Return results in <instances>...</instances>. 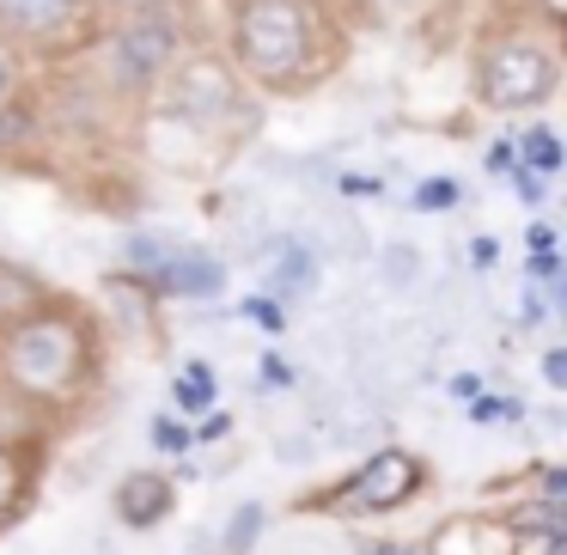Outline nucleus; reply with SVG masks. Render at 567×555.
Here are the masks:
<instances>
[{
  "label": "nucleus",
  "mask_w": 567,
  "mask_h": 555,
  "mask_svg": "<svg viewBox=\"0 0 567 555\" xmlns=\"http://www.w3.org/2000/svg\"><path fill=\"white\" fill-rule=\"evenodd\" d=\"M220 55L257 99H306L348 62L336 0H233Z\"/></svg>",
  "instance_id": "f257e3e1"
},
{
  "label": "nucleus",
  "mask_w": 567,
  "mask_h": 555,
  "mask_svg": "<svg viewBox=\"0 0 567 555\" xmlns=\"http://www.w3.org/2000/svg\"><path fill=\"white\" fill-rule=\"evenodd\" d=\"M104 379V323L92 306L50 294L31 318L0 330V391L25 397L38 415L62 421L92 403Z\"/></svg>",
  "instance_id": "f03ea898"
},
{
  "label": "nucleus",
  "mask_w": 567,
  "mask_h": 555,
  "mask_svg": "<svg viewBox=\"0 0 567 555\" xmlns=\"http://www.w3.org/2000/svg\"><path fill=\"white\" fill-rule=\"evenodd\" d=\"M470 86L476 104L494 116H537L561 92V25H543L530 13H506L476 38Z\"/></svg>",
  "instance_id": "7ed1b4c3"
},
{
  "label": "nucleus",
  "mask_w": 567,
  "mask_h": 555,
  "mask_svg": "<svg viewBox=\"0 0 567 555\" xmlns=\"http://www.w3.org/2000/svg\"><path fill=\"white\" fill-rule=\"evenodd\" d=\"M189 50H196V38H189V7L99 19L86 50H80V74L99 80L116 104L141 111V104H153V92L165 86V74H172Z\"/></svg>",
  "instance_id": "20e7f679"
},
{
  "label": "nucleus",
  "mask_w": 567,
  "mask_h": 555,
  "mask_svg": "<svg viewBox=\"0 0 567 555\" xmlns=\"http://www.w3.org/2000/svg\"><path fill=\"white\" fill-rule=\"evenodd\" d=\"M153 111L184 123L189 135H202V141H226V147L257 135V123H262L257 92L226 68L220 50H189L184 62L165 74V86L153 92Z\"/></svg>",
  "instance_id": "39448f33"
},
{
  "label": "nucleus",
  "mask_w": 567,
  "mask_h": 555,
  "mask_svg": "<svg viewBox=\"0 0 567 555\" xmlns=\"http://www.w3.org/2000/svg\"><path fill=\"white\" fill-rule=\"evenodd\" d=\"M421 489H427V458L409 452V445H379L354 476H342L323 494V506H330V513H348V518H379V513L409 506Z\"/></svg>",
  "instance_id": "423d86ee"
},
{
  "label": "nucleus",
  "mask_w": 567,
  "mask_h": 555,
  "mask_svg": "<svg viewBox=\"0 0 567 555\" xmlns=\"http://www.w3.org/2000/svg\"><path fill=\"white\" fill-rule=\"evenodd\" d=\"M99 25L92 0H0V43H13L19 55H43V62H62L80 55Z\"/></svg>",
  "instance_id": "0eeeda50"
},
{
  "label": "nucleus",
  "mask_w": 567,
  "mask_h": 555,
  "mask_svg": "<svg viewBox=\"0 0 567 555\" xmlns=\"http://www.w3.org/2000/svg\"><path fill=\"white\" fill-rule=\"evenodd\" d=\"M172 513H177V476H165V470H128L116 482V518L128 531H159Z\"/></svg>",
  "instance_id": "6e6552de"
},
{
  "label": "nucleus",
  "mask_w": 567,
  "mask_h": 555,
  "mask_svg": "<svg viewBox=\"0 0 567 555\" xmlns=\"http://www.w3.org/2000/svg\"><path fill=\"white\" fill-rule=\"evenodd\" d=\"M43 147H50V111H43V86L25 80L0 104V160H31Z\"/></svg>",
  "instance_id": "1a4fd4ad"
},
{
  "label": "nucleus",
  "mask_w": 567,
  "mask_h": 555,
  "mask_svg": "<svg viewBox=\"0 0 567 555\" xmlns=\"http://www.w3.org/2000/svg\"><path fill=\"white\" fill-rule=\"evenodd\" d=\"M147 287L159 299H214L226 287V263L214 257V250H202V245H177Z\"/></svg>",
  "instance_id": "9d476101"
},
{
  "label": "nucleus",
  "mask_w": 567,
  "mask_h": 555,
  "mask_svg": "<svg viewBox=\"0 0 567 555\" xmlns=\"http://www.w3.org/2000/svg\"><path fill=\"white\" fill-rule=\"evenodd\" d=\"M43 482V445H7L0 440V531H13L31 513Z\"/></svg>",
  "instance_id": "9b49d317"
},
{
  "label": "nucleus",
  "mask_w": 567,
  "mask_h": 555,
  "mask_svg": "<svg viewBox=\"0 0 567 555\" xmlns=\"http://www.w3.org/2000/svg\"><path fill=\"white\" fill-rule=\"evenodd\" d=\"M43 299H50V281H43L31 263L0 257V330H7V323H19V318H31Z\"/></svg>",
  "instance_id": "f8f14e48"
},
{
  "label": "nucleus",
  "mask_w": 567,
  "mask_h": 555,
  "mask_svg": "<svg viewBox=\"0 0 567 555\" xmlns=\"http://www.w3.org/2000/svg\"><path fill=\"white\" fill-rule=\"evenodd\" d=\"M275 263H269V287H262V294L269 299H293V294H306L311 287V275H318V250L306 245V238H275Z\"/></svg>",
  "instance_id": "ddd939ff"
},
{
  "label": "nucleus",
  "mask_w": 567,
  "mask_h": 555,
  "mask_svg": "<svg viewBox=\"0 0 567 555\" xmlns=\"http://www.w3.org/2000/svg\"><path fill=\"white\" fill-rule=\"evenodd\" d=\"M214 397H220V384H214V367H202V360H184L172 379V403L177 415H208Z\"/></svg>",
  "instance_id": "4468645a"
},
{
  "label": "nucleus",
  "mask_w": 567,
  "mask_h": 555,
  "mask_svg": "<svg viewBox=\"0 0 567 555\" xmlns=\"http://www.w3.org/2000/svg\"><path fill=\"white\" fill-rule=\"evenodd\" d=\"M513 153H518V165H530L537 177H555L567 165V147H561V135H555L549 123H530L525 135L513 141Z\"/></svg>",
  "instance_id": "2eb2a0df"
},
{
  "label": "nucleus",
  "mask_w": 567,
  "mask_h": 555,
  "mask_svg": "<svg viewBox=\"0 0 567 555\" xmlns=\"http://www.w3.org/2000/svg\"><path fill=\"white\" fill-rule=\"evenodd\" d=\"M172 250H177L172 233H128V238H123V269L135 275L141 287H147L153 275L165 269V257H172Z\"/></svg>",
  "instance_id": "dca6fc26"
},
{
  "label": "nucleus",
  "mask_w": 567,
  "mask_h": 555,
  "mask_svg": "<svg viewBox=\"0 0 567 555\" xmlns=\"http://www.w3.org/2000/svg\"><path fill=\"white\" fill-rule=\"evenodd\" d=\"M262 525H269V506H262V501L233 506V518H226V543H220V549H226V555H250V549H257V537H262Z\"/></svg>",
  "instance_id": "f3484780"
},
{
  "label": "nucleus",
  "mask_w": 567,
  "mask_h": 555,
  "mask_svg": "<svg viewBox=\"0 0 567 555\" xmlns=\"http://www.w3.org/2000/svg\"><path fill=\"white\" fill-rule=\"evenodd\" d=\"M147 440H153V452H159V458H189V452H196V433H189L184 415H153Z\"/></svg>",
  "instance_id": "a211bd4d"
},
{
  "label": "nucleus",
  "mask_w": 567,
  "mask_h": 555,
  "mask_svg": "<svg viewBox=\"0 0 567 555\" xmlns=\"http://www.w3.org/2000/svg\"><path fill=\"white\" fill-rule=\"evenodd\" d=\"M409 208H415V214H445V208H457V177H421V184L409 189Z\"/></svg>",
  "instance_id": "6ab92c4d"
},
{
  "label": "nucleus",
  "mask_w": 567,
  "mask_h": 555,
  "mask_svg": "<svg viewBox=\"0 0 567 555\" xmlns=\"http://www.w3.org/2000/svg\"><path fill=\"white\" fill-rule=\"evenodd\" d=\"M506 184H513V196L525 202V208H543V202H549V177H537L530 165H518V160H513V172H506Z\"/></svg>",
  "instance_id": "aec40b11"
},
{
  "label": "nucleus",
  "mask_w": 567,
  "mask_h": 555,
  "mask_svg": "<svg viewBox=\"0 0 567 555\" xmlns=\"http://www.w3.org/2000/svg\"><path fill=\"white\" fill-rule=\"evenodd\" d=\"M238 311H245L250 323H262L269 336H281V330H287V306H281V299H269V294H250Z\"/></svg>",
  "instance_id": "412c9836"
},
{
  "label": "nucleus",
  "mask_w": 567,
  "mask_h": 555,
  "mask_svg": "<svg viewBox=\"0 0 567 555\" xmlns=\"http://www.w3.org/2000/svg\"><path fill=\"white\" fill-rule=\"evenodd\" d=\"M25 80H31V62L13 50V43H0V104L13 99V92L25 86Z\"/></svg>",
  "instance_id": "4be33fe9"
},
{
  "label": "nucleus",
  "mask_w": 567,
  "mask_h": 555,
  "mask_svg": "<svg viewBox=\"0 0 567 555\" xmlns=\"http://www.w3.org/2000/svg\"><path fill=\"white\" fill-rule=\"evenodd\" d=\"M184 0H92V13L99 19H128V13H172Z\"/></svg>",
  "instance_id": "5701e85b"
},
{
  "label": "nucleus",
  "mask_w": 567,
  "mask_h": 555,
  "mask_svg": "<svg viewBox=\"0 0 567 555\" xmlns=\"http://www.w3.org/2000/svg\"><path fill=\"white\" fill-rule=\"evenodd\" d=\"M379 269H384V281H391V287H409L421 275V263H415V250H409V245H391Z\"/></svg>",
  "instance_id": "b1692460"
},
{
  "label": "nucleus",
  "mask_w": 567,
  "mask_h": 555,
  "mask_svg": "<svg viewBox=\"0 0 567 555\" xmlns=\"http://www.w3.org/2000/svg\"><path fill=\"white\" fill-rule=\"evenodd\" d=\"M189 433H196V445H214V440H226V433H233V415H226V409H208V415H202Z\"/></svg>",
  "instance_id": "393cba45"
},
{
  "label": "nucleus",
  "mask_w": 567,
  "mask_h": 555,
  "mask_svg": "<svg viewBox=\"0 0 567 555\" xmlns=\"http://www.w3.org/2000/svg\"><path fill=\"white\" fill-rule=\"evenodd\" d=\"M530 281H543V287L567 281V275H561V250H530Z\"/></svg>",
  "instance_id": "a878e982"
},
{
  "label": "nucleus",
  "mask_w": 567,
  "mask_h": 555,
  "mask_svg": "<svg viewBox=\"0 0 567 555\" xmlns=\"http://www.w3.org/2000/svg\"><path fill=\"white\" fill-rule=\"evenodd\" d=\"M464 250H470V269H494V263H501V238L494 233H476Z\"/></svg>",
  "instance_id": "bb28decb"
},
{
  "label": "nucleus",
  "mask_w": 567,
  "mask_h": 555,
  "mask_svg": "<svg viewBox=\"0 0 567 555\" xmlns=\"http://www.w3.org/2000/svg\"><path fill=\"white\" fill-rule=\"evenodd\" d=\"M518 13L543 19V25H561V19H567V0H518Z\"/></svg>",
  "instance_id": "cd10ccee"
},
{
  "label": "nucleus",
  "mask_w": 567,
  "mask_h": 555,
  "mask_svg": "<svg viewBox=\"0 0 567 555\" xmlns=\"http://www.w3.org/2000/svg\"><path fill=\"white\" fill-rule=\"evenodd\" d=\"M543 384H549V391H567V348H549V354H543Z\"/></svg>",
  "instance_id": "c85d7f7f"
},
{
  "label": "nucleus",
  "mask_w": 567,
  "mask_h": 555,
  "mask_svg": "<svg viewBox=\"0 0 567 555\" xmlns=\"http://www.w3.org/2000/svg\"><path fill=\"white\" fill-rule=\"evenodd\" d=\"M513 160H518V153H513V141H494V147L482 153V165H488L494 177H506V172H513Z\"/></svg>",
  "instance_id": "c756f323"
},
{
  "label": "nucleus",
  "mask_w": 567,
  "mask_h": 555,
  "mask_svg": "<svg viewBox=\"0 0 567 555\" xmlns=\"http://www.w3.org/2000/svg\"><path fill=\"white\" fill-rule=\"evenodd\" d=\"M262 379H269V384H293V367L269 348V354H262Z\"/></svg>",
  "instance_id": "7c9ffc66"
},
{
  "label": "nucleus",
  "mask_w": 567,
  "mask_h": 555,
  "mask_svg": "<svg viewBox=\"0 0 567 555\" xmlns=\"http://www.w3.org/2000/svg\"><path fill=\"white\" fill-rule=\"evenodd\" d=\"M525 250H555V226H549V220H537V226L525 233Z\"/></svg>",
  "instance_id": "2f4dec72"
},
{
  "label": "nucleus",
  "mask_w": 567,
  "mask_h": 555,
  "mask_svg": "<svg viewBox=\"0 0 567 555\" xmlns=\"http://www.w3.org/2000/svg\"><path fill=\"white\" fill-rule=\"evenodd\" d=\"M452 397H457V403H470V397H482V379H476V372H457V379H452Z\"/></svg>",
  "instance_id": "473e14b6"
},
{
  "label": "nucleus",
  "mask_w": 567,
  "mask_h": 555,
  "mask_svg": "<svg viewBox=\"0 0 567 555\" xmlns=\"http://www.w3.org/2000/svg\"><path fill=\"white\" fill-rule=\"evenodd\" d=\"M543 311H549V306H543V294L530 287V294H525V306H518V323H543Z\"/></svg>",
  "instance_id": "72a5a7b5"
},
{
  "label": "nucleus",
  "mask_w": 567,
  "mask_h": 555,
  "mask_svg": "<svg viewBox=\"0 0 567 555\" xmlns=\"http://www.w3.org/2000/svg\"><path fill=\"white\" fill-rule=\"evenodd\" d=\"M348 196H379V177H342Z\"/></svg>",
  "instance_id": "f704fd0d"
},
{
  "label": "nucleus",
  "mask_w": 567,
  "mask_h": 555,
  "mask_svg": "<svg viewBox=\"0 0 567 555\" xmlns=\"http://www.w3.org/2000/svg\"><path fill=\"white\" fill-rule=\"evenodd\" d=\"M360 555H403V543H367Z\"/></svg>",
  "instance_id": "c9c22d12"
}]
</instances>
